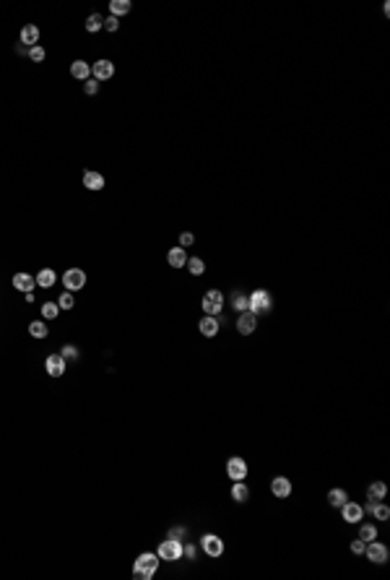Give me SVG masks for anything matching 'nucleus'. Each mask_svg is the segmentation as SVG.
Instances as JSON below:
<instances>
[{"label":"nucleus","mask_w":390,"mask_h":580,"mask_svg":"<svg viewBox=\"0 0 390 580\" xmlns=\"http://www.w3.org/2000/svg\"><path fill=\"white\" fill-rule=\"evenodd\" d=\"M159 567V554H151V552H143L138 554L136 564H133V577L136 580H148Z\"/></svg>","instance_id":"1"},{"label":"nucleus","mask_w":390,"mask_h":580,"mask_svg":"<svg viewBox=\"0 0 390 580\" xmlns=\"http://www.w3.org/2000/svg\"><path fill=\"white\" fill-rule=\"evenodd\" d=\"M273 310V299H271V292H265V289H255L250 294V312L255 315H265Z\"/></svg>","instance_id":"2"},{"label":"nucleus","mask_w":390,"mask_h":580,"mask_svg":"<svg viewBox=\"0 0 390 580\" xmlns=\"http://www.w3.org/2000/svg\"><path fill=\"white\" fill-rule=\"evenodd\" d=\"M159 559H167V562H177L179 557H182V541H177V539H169L167 541H161L159 544Z\"/></svg>","instance_id":"3"},{"label":"nucleus","mask_w":390,"mask_h":580,"mask_svg":"<svg viewBox=\"0 0 390 580\" xmlns=\"http://www.w3.org/2000/svg\"><path fill=\"white\" fill-rule=\"evenodd\" d=\"M63 286L68 289V292H78V289L86 286V273L81 268H68L63 273Z\"/></svg>","instance_id":"4"},{"label":"nucleus","mask_w":390,"mask_h":580,"mask_svg":"<svg viewBox=\"0 0 390 580\" xmlns=\"http://www.w3.org/2000/svg\"><path fill=\"white\" fill-rule=\"evenodd\" d=\"M224 307V294L219 292V289H208V294L203 297V312L206 315H219Z\"/></svg>","instance_id":"5"},{"label":"nucleus","mask_w":390,"mask_h":580,"mask_svg":"<svg viewBox=\"0 0 390 580\" xmlns=\"http://www.w3.org/2000/svg\"><path fill=\"white\" fill-rule=\"evenodd\" d=\"M364 554H367V559H369V562H374V564H385V562H387V546H385V544H380L377 539H374V541H369V544H367Z\"/></svg>","instance_id":"6"},{"label":"nucleus","mask_w":390,"mask_h":580,"mask_svg":"<svg viewBox=\"0 0 390 580\" xmlns=\"http://www.w3.org/2000/svg\"><path fill=\"white\" fill-rule=\"evenodd\" d=\"M201 546H203V552L208 557H221L224 554V541L216 536V533H206V536L201 539Z\"/></svg>","instance_id":"7"},{"label":"nucleus","mask_w":390,"mask_h":580,"mask_svg":"<svg viewBox=\"0 0 390 580\" xmlns=\"http://www.w3.org/2000/svg\"><path fill=\"white\" fill-rule=\"evenodd\" d=\"M227 476L234 479V481H242L247 476V463H245V458H229L227 461Z\"/></svg>","instance_id":"8"},{"label":"nucleus","mask_w":390,"mask_h":580,"mask_svg":"<svg viewBox=\"0 0 390 580\" xmlns=\"http://www.w3.org/2000/svg\"><path fill=\"white\" fill-rule=\"evenodd\" d=\"M341 510H343V521H346V523H359V521H362V515H364V508L356 505V502H351V500L343 502Z\"/></svg>","instance_id":"9"},{"label":"nucleus","mask_w":390,"mask_h":580,"mask_svg":"<svg viewBox=\"0 0 390 580\" xmlns=\"http://www.w3.org/2000/svg\"><path fill=\"white\" fill-rule=\"evenodd\" d=\"M44 367H47L50 377H63L65 375V359H63V354H50L47 362H44Z\"/></svg>","instance_id":"10"},{"label":"nucleus","mask_w":390,"mask_h":580,"mask_svg":"<svg viewBox=\"0 0 390 580\" xmlns=\"http://www.w3.org/2000/svg\"><path fill=\"white\" fill-rule=\"evenodd\" d=\"M91 73H94V78H96V81H107V78H112V73H115L112 60H96V63L91 65Z\"/></svg>","instance_id":"11"},{"label":"nucleus","mask_w":390,"mask_h":580,"mask_svg":"<svg viewBox=\"0 0 390 580\" xmlns=\"http://www.w3.org/2000/svg\"><path fill=\"white\" fill-rule=\"evenodd\" d=\"M255 325H258V315L250 312V310L242 312V315H239V320H237V330L242 333V336H250L255 330Z\"/></svg>","instance_id":"12"},{"label":"nucleus","mask_w":390,"mask_h":580,"mask_svg":"<svg viewBox=\"0 0 390 580\" xmlns=\"http://www.w3.org/2000/svg\"><path fill=\"white\" fill-rule=\"evenodd\" d=\"M271 492L276 494V497H289L291 494V479H286V476H276L273 481H271Z\"/></svg>","instance_id":"13"},{"label":"nucleus","mask_w":390,"mask_h":580,"mask_svg":"<svg viewBox=\"0 0 390 580\" xmlns=\"http://www.w3.org/2000/svg\"><path fill=\"white\" fill-rule=\"evenodd\" d=\"M13 286H16L19 292H32V289L37 286V279L21 271V273H16V276H13Z\"/></svg>","instance_id":"14"},{"label":"nucleus","mask_w":390,"mask_h":580,"mask_svg":"<svg viewBox=\"0 0 390 580\" xmlns=\"http://www.w3.org/2000/svg\"><path fill=\"white\" fill-rule=\"evenodd\" d=\"M167 261H169V266H172V268H185V263H187V253H185V247H172V250L167 253Z\"/></svg>","instance_id":"15"},{"label":"nucleus","mask_w":390,"mask_h":580,"mask_svg":"<svg viewBox=\"0 0 390 580\" xmlns=\"http://www.w3.org/2000/svg\"><path fill=\"white\" fill-rule=\"evenodd\" d=\"M198 328H201V333L206 336V339H214V336L219 333V320H216L214 315H206V317L201 320Z\"/></svg>","instance_id":"16"},{"label":"nucleus","mask_w":390,"mask_h":580,"mask_svg":"<svg viewBox=\"0 0 390 580\" xmlns=\"http://www.w3.org/2000/svg\"><path fill=\"white\" fill-rule=\"evenodd\" d=\"M21 44H29V47H34V44L39 42V29L34 26V24H26L24 29H21Z\"/></svg>","instance_id":"17"},{"label":"nucleus","mask_w":390,"mask_h":580,"mask_svg":"<svg viewBox=\"0 0 390 580\" xmlns=\"http://www.w3.org/2000/svg\"><path fill=\"white\" fill-rule=\"evenodd\" d=\"M88 73H91V65L83 63V60H73V63H70V75H73V78L86 81V78H88Z\"/></svg>","instance_id":"18"},{"label":"nucleus","mask_w":390,"mask_h":580,"mask_svg":"<svg viewBox=\"0 0 390 580\" xmlns=\"http://www.w3.org/2000/svg\"><path fill=\"white\" fill-rule=\"evenodd\" d=\"M83 188L88 190H102L104 188V177L99 172H83Z\"/></svg>","instance_id":"19"},{"label":"nucleus","mask_w":390,"mask_h":580,"mask_svg":"<svg viewBox=\"0 0 390 580\" xmlns=\"http://www.w3.org/2000/svg\"><path fill=\"white\" fill-rule=\"evenodd\" d=\"M385 492H387V486H385L382 481H374V484H369V486H367V500L380 502V500L385 497Z\"/></svg>","instance_id":"20"},{"label":"nucleus","mask_w":390,"mask_h":580,"mask_svg":"<svg viewBox=\"0 0 390 580\" xmlns=\"http://www.w3.org/2000/svg\"><path fill=\"white\" fill-rule=\"evenodd\" d=\"M34 279H37V284H39V286H44V289L52 286V284L57 281V276H55V271H52V268H42Z\"/></svg>","instance_id":"21"},{"label":"nucleus","mask_w":390,"mask_h":580,"mask_svg":"<svg viewBox=\"0 0 390 580\" xmlns=\"http://www.w3.org/2000/svg\"><path fill=\"white\" fill-rule=\"evenodd\" d=\"M232 500H234V502H247V500H250V489H247L242 481H234V486H232Z\"/></svg>","instance_id":"22"},{"label":"nucleus","mask_w":390,"mask_h":580,"mask_svg":"<svg viewBox=\"0 0 390 580\" xmlns=\"http://www.w3.org/2000/svg\"><path fill=\"white\" fill-rule=\"evenodd\" d=\"M130 0H112L110 3V11H112V16H125V13H130Z\"/></svg>","instance_id":"23"},{"label":"nucleus","mask_w":390,"mask_h":580,"mask_svg":"<svg viewBox=\"0 0 390 580\" xmlns=\"http://www.w3.org/2000/svg\"><path fill=\"white\" fill-rule=\"evenodd\" d=\"M346 500H349V494L343 492V489H331V492H328V502H331V508H341Z\"/></svg>","instance_id":"24"},{"label":"nucleus","mask_w":390,"mask_h":580,"mask_svg":"<svg viewBox=\"0 0 390 580\" xmlns=\"http://www.w3.org/2000/svg\"><path fill=\"white\" fill-rule=\"evenodd\" d=\"M104 26V16H102V13H91V16H88L86 19V32H99V29Z\"/></svg>","instance_id":"25"},{"label":"nucleus","mask_w":390,"mask_h":580,"mask_svg":"<svg viewBox=\"0 0 390 580\" xmlns=\"http://www.w3.org/2000/svg\"><path fill=\"white\" fill-rule=\"evenodd\" d=\"M187 271L192 273V276H203V271H206V263L201 261V258H187Z\"/></svg>","instance_id":"26"},{"label":"nucleus","mask_w":390,"mask_h":580,"mask_svg":"<svg viewBox=\"0 0 390 580\" xmlns=\"http://www.w3.org/2000/svg\"><path fill=\"white\" fill-rule=\"evenodd\" d=\"M359 539H362L364 544L374 541V539H377V528H374V526H369V523H364L362 528H359Z\"/></svg>","instance_id":"27"},{"label":"nucleus","mask_w":390,"mask_h":580,"mask_svg":"<svg viewBox=\"0 0 390 580\" xmlns=\"http://www.w3.org/2000/svg\"><path fill=\"white\" fill-rule=\"evenodd\" d=\"M232 304L239 310V312H247L250 310V297L247 294H242V292H237L234 294V299H232Z\"/></svg>","instance_id":"28"},{"label":"nucleus","mask_w":390,"mask_h":580,"mask_svg":"<svg viewBox=\"0 0 390 580\" xmlns=\"http://www.w3.org/2000/svg\"><path fill=\"white\" fill-rule=\"evenodd\" d=\"M60 315V307H57V302H44L42 304V317H47V320H55Z\"/></svg>","instance_id":"29"},{"label":"nucleus","mask_w":390,"mask_h":580,"mask_svg":"<svg viewBox=\"0 0 390 580\" xmlns=\"http://www.w3.org/2000/svg\"><path fill=\"white\" fill-rule=\"evenodd\" d=\"M29 333H32L34 339H47V325H44L42 320H34V323L29 325Z\"/></svg>","instance_id":"30"},{"label":"nucleus","mask_w":390,"mask_h":580,"mask_svg":"<svg viewBox=\"0 0 390 580\" xmlns=\"http://www.w3.org/2000/svg\"><path fill=\"white\" fill-rule=\"evenodd\" d=\"M372 515L377 518V521H387V518H390V508L382 505V502H374V505H372Z\"/></svg>","instance_id":"31"},{"label":"nucleus","mask_w":390,"mask_h":580,"mask_svg":"<svg viewBox=\"0 0 390 580\" xmlns=\"http://www.w3.org/2000/svg\"><path fill=\"white\" fill-rule=\"evenodd\" d=\"M73 304H76V299H73L70 292H63V294H60V299H57V307H60V310H70Z\"/></svg>","instance_id":"32"},{"label":"nucleus","mask_w":390,"mask_h":580,"mask_svg":"<svg viewBox=\"0 0 390 580\" xmlns=\"http://www.w3.org/2000/svg\"><path fill=\"white\" fill-rule=\"evenodd\" d=\"M29 57H32L34 63H42V60L47 57V52H44V47H39V44H34V47H29Z\"/></svg>","instance_id":"33"},{"label":"nucleus","mask_w":390,"mask_h":580,"mask_svg":"<svg viewBox=\"0 0 390 580\" xmlns=\"http://www.w3.org/2000/svg\"><path fill=\"white\" fill-rule=\"evenodd\" d=\"M83 91H86L88 97H94L96 91H99V81H96V78H86V81H83Z\"/></svg>","instance_id":"34"},{"label":"nucleus","mask_w":390,"mask_h":580,"mask_svg":"<svg viewBox=\"0 0 390 580\" xmlns=\"http://www.w3.org/2000/svg\"><path fill=\"white\" fill-rule=\"evenodd\" d=\"M102 29H107V32H117V29H120V19L117 16H107V19H104V26Z\"/></svg>","instance_id":"35"},{"label":"nucleus","mask_w":390,"mask_h":580,"mask_svg":"<svg viewBox=\"0 0 390 580\" xmlns=\"http://www.w3.org/2000/svg\"><path fill=\"white\" fill-rule=\"evenodd\" d=\"M60 354H63V359H78V349L73 346V344H68V346H63V352H60Z\"/></svg>","instance_id":"36"},{"label":"nucleus","mask_w":390,"mask_h":580,"mask_svg":"<svg viewBox=\"0 0 390 580\" xmlns=\"http://www.w3.org/2000/svg\"><path fill=\"white\" fill-rule=\"evenodd\" d=\"M192 242H195V237H192L190 232H182V234H179V247H190Z\"/></svg>","instance_id":"37"},{"label":"nucleus","mask_w":390,"mask_h":580,"mask_svg":"<svg viewBox=\"0 0 390 580\" xmlns=\"http://www.w3.org/2000/svg\"><path fill=\"white\" fill-rule=\"evenodd\" d=\"M364 549H367V544H364L362 539L351 541V552H354V554H364Z\"/></svg>","instance_id":"38"},{"label":"nucleus","mask_w":390,"mask_h":580,"mask_svg":"<svg viewBox=\"0 0 390 580\" xmlns=\"http://www.w3.org/2000/svg\"><path fill=\"white\" fill-rule=\"evenodd\" d=\"M182 536H185V528H172V533H169V539H177V541Z\"/></svg>","instance_id":"39"},{"label":"nucleus","mask_w":390,"mask_h":580,"mask_svg":"<svg viewBox=\"0 0 390 580\" xmlns=\"http://www.w3.org/2000/svg\"><path fill=\"white\" fill-rule=\"evenodd\" d=\"M182 554H187V557L192 559V557H195V546H190V544H187V546H182Z\"/></svg>","instance_id":"40"}]
</instances>
